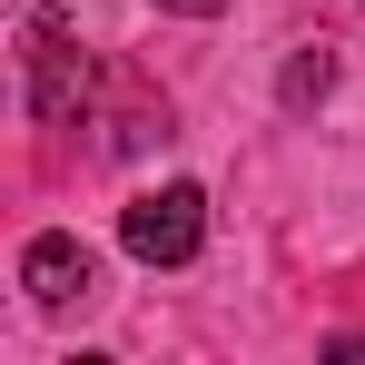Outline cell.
Listing matches in <instances>:
<instances>
[{"mask_svg": "<svg viewBox=\"0 0 365 365\" xmlns=\"http://www.w3.org/2000/svg\"><path fill=\"white\" fill-rule=\"evenodd\" d=\"M20 287H30V306H50V316H60V306H79L89 287H99V257L69 237V227H40V237L20 247Z\"/></svg>", "mask_w": 365, "mask_h": 365, "instance_id": "obj_3", "label": "cell"}, {"mask_svg": "<svg viewBox=\"0 0 365 365\" xmlns=\"http://www.w3.org/2000/svg\"><path fill=\"white\" fill-rule=\"evenodd\" d=\"M20 40H30V119H40V128H69V119H79V99H89V50H79V20L40 0V10L20 20Z\"/></svg>", "mask_w": 365, "mask_h": 365, "instance_id": "obj_2", "label": "cell"}, {"mask_svg": "<svg viewBox=\"0 0 365 365\" xmlns=\"http://www.w3.org/2000/svg\"><path fill=\"white\" fill-rule=\"evenodd\" d=\"M119 247L138 267H187L207 247V187L197 178H168V187H138L119 207Z\"/></svg>", "mask_w": 365, "mask_h": 365, "instance_id": "obj_1", "label": "cell"}, {"mask_svg": "<svg viewBox=\"0 0 365 365\" xmlns=\"http://www.w3.org/2000/svg\"><path fill=\"white\" fill-rule=\"evenodd\" d=\"M326 89H336V50H297L287 79H277V99H287V109H316Z\"/></svg>", "mask_w": 365, "mask_h": 365, "instance_id": "obj_4", "label": "cell"}, {"mask_svg": "<svg viewBox=\"0 0 365 365\" xmlns=\"http://www.w3.org/2000/svg\"><path fill=\"white\" fill-rule=\"evenodd\" d=\"M326 356H336V365H365V336H336V346H326Z\"/></svg>", "mask_w": 365, "mask_h": 365, "instance_id": "obj_6", "label": "cell"}, {"mask_svg": "<svg viewBox=\"0 0 365 365\" xmlns=\"http://www.w3.org/2000/svg\"><path fill=\"white\" fill-rule=\"evenodd\" d=\"M158 10H178V20H217L227 0H158Z\"/></svg>", "mask_w": 365, "mask_h": 365, "instance_id": "obj_5", "label": "cell"}]
</instances>
